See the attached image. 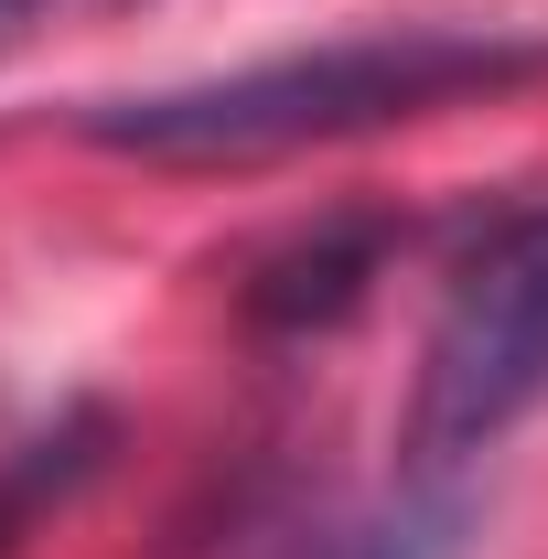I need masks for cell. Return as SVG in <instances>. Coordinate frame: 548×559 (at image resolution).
Returning a JSON list of instances; mask_svg holds the SVG:
<instances>
[{
    "label": "cell",
    "instance_id": "1",
    "mask_svg": "<svg viewBox=\"0 0 548 559\" xmlns=\"http://www.w3.org/2000/svg\"><path fill=\"white\" fill-rule=\"evenodd\" d=\"M538 44L505 33H355V44H312V55H270V66L205 75V86H151V97H108L86 108V140L140 151V162H270V151H312V140L398 130L452 97H495L516 75H538Z\"/></svg>",
    "mask_w": 548,
    "mask_h": 559
},
{
    "label": "cell",
    "instance_id": "2",
    "mask_svg": "<svg viewBox=\"0 0 548 559\" xmlns=\"http://www.w3.org/2000/svg\"><path fill=\"white\" fill-rule=\"evenodd\" d=\"M548 399V205H505L452 248V280L419 334L409 452L441 474L484 441H505Z\"/></svg>",
    "mask_w": 548,
    "mask_h": 559
},
{
    "label": "cell",
    "instance_id": "3",
    "mask_svg": "<svg viewBox=\"0 0 548 559\" xmlns=\"http://www.w3.org/2000/svg\"><path fill=\"white\" fill-rule=\"evenodd\" d=\"M377 248H388V226H366V215H355V226H323L312 248H290V259L259 280V323H334V312H355Z\"/></svg>",
    "mask_w": 548,
    "mask_h": 559
},
{
    "label": "cell",
    "instance_id": "4",
    "mask_svg": "<svg viewBox=\"0 0 548 559\" xmlns=\"http://www.w3.org/2000/svg\"><path fill=\"white\" fill-rule=\"evenodd\" d=\"M474 549V506L463 495H388L366 516H344L323 538H301L290 559H463Z\"/></svg>",
    "mask_w": 548,
    "mask_h": 559
},
{
    "label": "cell",
    "instance_id": "5",
    "mask_svg": "<svg viewBox=\"0 0 548 559\" xmlns=\"http://www.w3.org/2000/svg\"><path fill=\"white\" fill-rule=\"evenodd\" d=\"M33 11H44V0H0V44H11V33H22Z\"/></svg>",
    "mask_w": 548,
    "mask_h": 559
}]
</instances>
